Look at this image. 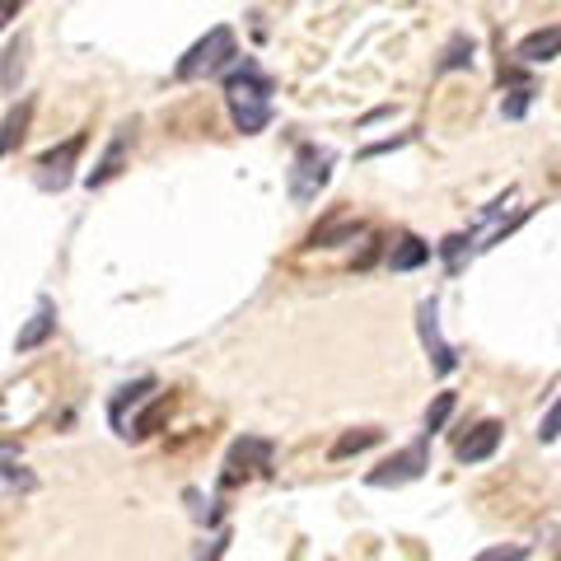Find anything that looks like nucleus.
Instances as JSON below:
<instances>
[{
  "label": "nucleus",
  "mask_w": 561,
  "mask_h": 561,
  "mask_svg": "<svg viewBox=\"0 0 561 561\" xmlns=\"http://www.w3.org/2000/svg\"><path fill=\"white\" fill-rule=\"evenodd\" d=\"M332 164H337V154L328 146H300L295 150V164H290V202L309 206L319 192L328 187L332 179Z\"/></svg>",
  "instance_id": "obj_1"
},
{
  "label": "nucleus",
  "mask_w": 561,
  "mask_h": 561,
  "mask_svg": "<svg viewBox=\"0 0 561 561\" xmlns=\"http://www.w3.org/2000/svg\"><path fill=\"white\" fill-rule=\"evenodd\" d=\"M239 51H234V33L230 28H210L202 43H192L187 47V57L179 61V70H173V76L179 80H202V76H216V70L225 66V61H234Z\"/></svg>",
  "instance_id": "obj_2"
},
{
  "label": "nucleus",
  "mask_w": 561,
  "mask_h": 561,
  "mask_svg": "<svg viewBox=\"0 0 561 561\" xmlns=\"http://www.w3.org/2000/svg\"><path fill=\"white\" fill-rule=\"evenodd\" d=\"M426 468H431V431L421 435L416 445H408L402 454H393V459H383L365 482H370V486H402V482H416Z\"/></svg>",
  "instance_id": "obj_3"
},
{
  "label": "nucleus",
  "mask_w": 561,
  "mask_h": 561,
  "mask_svg": "<svg viewBox=\"0 0 561 561\" xmlns=\"http://www.w3.org/2000/svg\"><path fill=\"white\" fill-rule=\"evenodd\" d=\"M253 472H272V440L243 435V440H234L230 459H225V486H234L239 478H253Z\"/></svg>",
  "instance_id": "obj_4"
},
{
  "label": "nucleus",
  "mask_w": 561,
  "mask_h": 561,
  "mask_svg": "<svg viewBox=\"0 0 561 561\" xmlns=\"http://www.w3.org/2000/svg\"><path fill=\"white\" fill-rule=\"evenodd\" d=\"M84 150V136H70L66 146H57V150H47L43 160H38V183L47 187V192H61L66 183H70V169H76V154Z\"/></svg>",
  "instance_id": "obj_5"
},
{
  "label": "nucleus",
  "mask_w": 561,
  "mask_h": 561,
  "mask_svg": "<svg viewBox=\"0 0 561 561\" xmlns=\"http://www.w3.org/2000/svg\"><path fill=\"white\" fill-rule=\"evenodd\" d=\"M416 328H421V342H426V351H431V365L440 375H449L454 365H459V356H454V346L440 337V319H435V300H426L416 309Z\"/></svg>",
  "instance_id": "obj_6"
},
{
  "label": "nucleus",
  "mask_w": 561,
  "mask_h": 561,
  "mask_svg": "<svg viewBox=\"0 0 561 561\" xmlns=\"http://www.w3.org/2000/svg\"><path fill=\"white\" fill-rule=\"evenodd\" d=\"M272 76H262V70L243 57V61H234V70H230V80H225V94L230 99H253V103H267L272 99Z\"/></svg>",
  "instance_id": "obj_7"
},
{
  "label": "nucleus",
  "mask_w": 561,
  "mask_h": 561,
  "mask_svg": "<svg viewBox=\"0 0 561 561\" xmlns=\"http://www.w3.org/2000/svg\"><path fill=\"white\" fill-rule=\"evenodd\" d=\"M501 421H478L463 440H459V463H482V459H491L496 454V445H501Z\"/></svg>",
  "instance_id": "obj_8"
},
{
  "label": "nucleus",
  "mask_w": 561,
  "mask_h": 561,
  "mask_svg": "<svg viewBox=\"0 0 561 561\" xmlns=\"http://www.w3.org/2000/svg\"><path fill=\"white\" fill-rule=\"evenodd\" d=\"M515 57L519 61H529V66H538V61H552V57H561V24H552V28H538V33H529L519 47H515Z\"/></svg>",
  "instance_id": "obj_9"
},
{
  "label": "nucleus",
  "mask_w": 561,
  "mask_h": 561,
  "mask_svg": "<svg viewBox=\"0 0 561 561\" xmlns=\"http://www.w3.org/2000/svg\"><path fill=\"white\" fill-rule=\"evenodd\" d=\"M51 328H57V309H51V300L38 305V313L20 328V337H14V351H33V346H43L51 337Z\"/></svg>",
  "instance_id": "obj_10"
},
{
  "label": "nucleus",
  "mask_w": 561,
  "mask_h": 561,
  "mask_svg": "<svg viewBox=\"0 0 561 561\" xmlns=\"http://www.w3.org/2000/svg\"><path fill=\"white\" fill-rule=\"evenodd\" d=\"M426 257H431V243H421L416 234H398L393 253H389V267L393 272H416Z\"/></svg>",
  "instance_id": "obj_11"
},
{
  "label": "nucleus",
  "mask_w": 561,
  "mask_h": 561,
  "mask_svg": "<svg viewBox=\"0 0 561 561\" xmlns=\"http://www.w3.org/2000/svg\"><path fill=\"white\" fill-rule=\"evenodd\" d=\"M230 117H234V127L243 136H253V131H262L272 122V108L267 103H253V99H230Z\"/></svg>",
  "instance_id": "obj_12"
},
{
  "label": "nucleus",
  "mask_w": 561,
  "mask_h": 561,
  "mask_svg": "<svg viewBox=\"0 0 561 561\" xmlns=\"http://www.w3.org/2000/svg\"><path fill=\"white\" fill-rule=\"evenodd\" d=\"M127 136H131V131H122V136L113 140V146H108V150H103V160H99V169L90 173V187H103V183H108V179H117V173H122V154H127Z\"/></svg>",
  "instance_id": "obj_13"
},
{
  "label": "nucleus",
  "mask_w": 561,
  "mask_h": 561,
  "mask_svg": "<svg viewBox=\"0 0 561 561\" xmlns=\"http://www.w3.org/2000/svg\"><path fill=\"white\" fill-rule=\"evenodd\" d=\"M383 440V431L375 426H360V431H346L337 445H332V459H351V454H360V449H375Z\"/></svg>",
  "instance_id": "obj_14"
},
{
  "label": "nucleus",
  "mask_w": 561,
  "mask_h": 561,
  "mask_svg": "<svg viewBox=\"0 0 561 561\" xmlns=\"http://www.w3.org/2000/svg\"><path fill=\"white\" fill-rule=\"evenodd\" d=\"M24 57H28V38L20 33L10 47H5V66H0V84L5 90H20V76H24Z\"/></svg>",
  "instance_id": "obj_15"
},
{
  "label": "nucleus",
  "mask_w": 561,
  "mask_h": 561,
  "mask_svg": "<svg viewBox=\"0 0 561 561\" xmlns=\"http://www.w3.org/2000/svg\"><path fill=\"white\" fill-rule=\"evenodd\" d=\"M463 66H472V38L468 33H454V38L445 43V51H440V76H449V70H463Z\"/></svg>",
  "instance_id": "obj_16"
},
{
  "label": "nucleus",
  "mask_w": 561,
  "mask_h": 561,
  "mask_svg": "<svg viewBox=\"0 0 561 561\" xmlns=\"http://www.w3.org/2000/svg\"><path fill=\"white\" fill-rule=\"evenodd\" d=\"M28 113H33V103H20V108L5 113V122H0V154L20 146V136H24V127H28Z\"/></svg>",
  "instance_id": "obj_17"
},
{
  "label": "nucleus",
  "mask_w": 561,
  "mask_h": 561,
  "mask_svg": "<svg viewBox=\"0 0 561 561\" xmlns=\"http://www.w3.org/2000/svg\"><path fill=\"white\" fill-rule=\"evenodd\" d=\"M146 393H154V379L146 375V379H136V383H127V389H117V398H113V408H108V416H113V426H117V421L122 416H127V408H136V402L140 398H146Z\"/></svg>",
  "instance_id": "obj_18"
},
{
  "label": "nucleus",
  "mask_w": 561,
  "mask_h": 561,
  "mask_svg": "<svg viewBox=\"0 0 561 561\" xmlns=\"http://www.w3.org/2000/svg\"><path fill=\"white\" fill-rule=\"evenodd\" d=\"M365 230L360 220H328V225H319V230L309 234V243H323V249H332V243H342V239H356Z\"/></svg>",
  "instance_id": "obj_19"
},
{
  "label": "nucleus",
  "mask_w": 561,
  "mask_h": 561,
  "mask_svg": "<svg viewBox=\"0 0 561 561\" xmlns=\"http://www.w3.org/2000/svg\"><path fill=\"white\" fill-rule=\"evenodd\" d=\"M0 482H10V486H33V472H24L20 449H14V445H0Z\"/></svg>",
  "instance_id": "obj_20"
},
{
  "label": "nucleus",
  "mask_w": 561,
  "mask_h": 561,
  "mask_svg": "<svg viewBox=\"0 0 561 561\" xmlns=\"http://www.w3.org/2000/svg\"><path fill=\"white\" fill-rule=\"evenodd\" d=\"M164 412H169V398H154L150 402V408L146 412H140L136 421H131V440H146V435H154V431H160V421H164Z\"/></svg>",
  "instance_id": "obj_21"
},
{
  "label": "nucleus",
  "mask_w": 561,
  "mask_h": 561,
  "mask_svg": "<svg viewBox=\"0 0 561 561\" xmlns=\"http://www.w3.org/2000/svg\"><path fill=\"white\" fill-rule=\"evenodd\" d=\"M454 402H459L454 393H435V402L426 408V431H431V435H435V431H445V421H449V412H454Z\"/></svg>",
  "instance_id": "obj_22"
},
{
  "label": "nucleus",
  "mask_w": 561,
  "mask_h": 561,
  "mask_svg": "<svg viewBox=\"0 0 561 561\" xmlns=\"http://www.w3.org/2000/svg\"><path fill=\"white\" fill-rule=\"evenodd\" d=\"M529 99H534V80L511 84V99L501 103V113H505V117H524V108H529Z\"/></svg>",
  "instance_id": "obj_23"
},
{
  "label": "nucleus",
  "mask_w": 561,
  "mask_h": 561,
  "mask_svg": "<svg viewBox=\"0 0 561 561\" xmlns=\"http://www.w3.org/2000/svg\"><path fill=\"white\" fill-rule=\"evenodd\" d=\"M557 435H561V398H557L552 408L542 412V421H538V440H542V445H552Z\"/></svg>",
  "instance_id": "obj_24"
},
{
  "label": "nucleus",
  "mask_w": 561,
  "mask_h": 561,
  "mask_svg": "<svg viewBox=\"0 0 561 561\" xmlns=\"http://www.w3.org/2000/svg\"><path fill=\"white\" fill-rule=\"evenodd\" d=\"M468 234H449L445 239V262H449V272H459V262H463V249H468Z\"/></svg>",
  "instance_id": "obj_25"
},
{
  "label": "nucleus",
  "mask_w": 561,
  "mask_h": 561,
  "mask_svg": "<svg viewBox=\"0 0 561 561\" xmlns=\"http://www.w3.org/2000/svg\"><path fill=\"white\" fill-rule=\"evenodd\" d=\"M472 561H524V548H515V542H511V548H486Z\"/></svg>",
  "instance_id": "obj_26"
},
{
  "label": "nucleus",
  "mask_w": 561,
  "mask_h": 561,
  "mask_svg": "<svg viewBox=\"0 0 561 561\" xmlns=\"http://www.w3.org/2000/svg\"><path fill=\"white\" fill-rule=\"evenodd\" d=\"M24 10V0H0V28H5L10 20H14V14H20Z\"/></svg>",
  "instance_id": "obj_27"
},
{
  "label": "nucleus",
  "mask_w": 561,
  "mask_h": 561,
  "mask_svg": "<svg viewBox=\"0 0 561 561\" xmlns=\"http://www.w3.org/2000/svg\"><path fill=\"white\" fill-rule=\"evenodd\" d=\"M557 561H561V552H557Z\"/></svg>",
  "instance_id": "obj_28"
}]
</instances>
